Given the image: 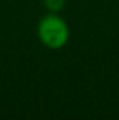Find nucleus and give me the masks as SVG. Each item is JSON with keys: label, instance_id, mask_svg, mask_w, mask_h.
<instances>
[{"label": "nucleus", "instance_id": "obj_2", "mask_svg": "<svg viewBox=\"0 0 119 120\" xmlns=\"http://www.w3.org/2000/svg\"><path fill=\"white\" fill-rule=\"evenodd\" d=\"M64 5H66V0H43V6L48 12L60 14V11H63Z\"/></svg>", "mask_w": 119, "mask_h": 120}, {"label": "nucleus", "instance_id": "obj_1", "mask_svg": "<svg viewBox=\"0 0 119 120\" xmlns=\"http://www.w3.org/2000/svg\"><path fill=\"white\" fill-rule=\"evenodd\" d=\"M37 37L40 43L51 50H60L69 43L70 27L57 12H48L37 24Z\"/></svg>", "mask_w": 119, "mask_h": 120}]
</instances>
